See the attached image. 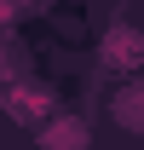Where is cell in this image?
Segmentation results:
<instances>
[{
    "label": "cell",
    "instance_id": "obj_1",
    "mask_svg": "<svg viewBox=\"0 0 144 150\" xmlns=\"http://www.w3.org/2000/svg\"><path fill=\"white\" fill-rule=\"evenodd\" d=\"M104 64H109V69H127V75H133V69L144 64V35H138V29H115V35L104 40Z\"/></svg>",
    "mask_w": 144,
    "mask_h": 150
},
{
    "label": "cell",
    "instance_id": "obj_2",
    "mask_svg": "<svg viewBox=\"0 0 144 150\" xmlns=\"http://www.w3.org/2000/svg\"><path fill=\"white\" fill-rule=\"evenodd\" d=\"M6 110L18 115V121H40V115L52 110V93L46 87H6Z\"/></svg>",
    "mask_w": 144,
    "mask_h": 150
},
{
    "label": "cell",
    "instance_id": "obj_3",
    "mask_svg": "<svg viewBox=\"0 0 144 150\" xmlns=\"http://www.w3.org/2000/svg\"><path fill=\"white\" fill-rule=\"evenodd\" d=\"M40 150H87V127L69 121V115H58L52 127L40 133Z\"/></svg>",
    "mask_w": 144,
    "mask_h": 150
},
{
    "label": "cell",
    "instance_id": "obj_4",
    "mask_svg": "<svg viewBox=\"0 0 144 150\" xmlns=\"http://www.w3.org/2000/svg\"><path fill=\"white\" fill-rule=\"evenodd\" d=\"M115 115H121V127H133V133H144V81H133L121 98H115Z\"/></svg>",
    "mask_w": 144,
    "mask_h": 150
}]
</instances>
